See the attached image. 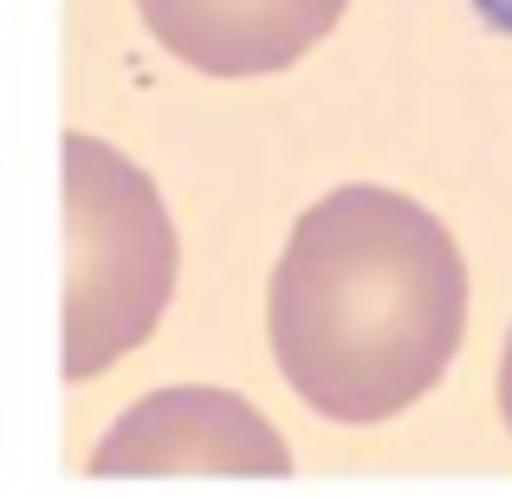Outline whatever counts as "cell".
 <instances>
[{
  "mask_svg": "<svg viewBox=\"0 0 512 499\" xmlns=\"http://www.w3.org/2000/svg\"><path fill=\"white\" fill-rule=\"evenodd\" d=\"M266 331L286 383L331 422H389L422 402L467 331L454 234L376 182L331 188L292 221Z\"/></svg>",
  "mask_w": 512,
  "mask_h": 499,
  "instance_id": "1",
  "label": "cell"
},
{
  "mask_svg": "<svg viewBox=\"0 0 512 499\" xmlns=\"http://www.w3.org/2000/svg\"><path fill=\"white\" fill-rule=\"evenodd\" d=\"M175 292V221L156 182L98 137H65V376L111 370Z\"/></svg>",
  "mask_w": 512,
  "mask_h": 499,
  "instance_id": "2",
  "label": "cell"
},
{
  "mask_svg": "<svg viewBox=\"0 0 512 499\" xmlns=\"http://www.w3.org/2000/svg\"><path fill=\"white\" fill-rule=\"evenodd\" d=\"M91 474L111 480H150V474H227V480H286L292 448L247 396L208 383L156 389L130 402L111 422V435L91 448Z\"/></svg>",
  "mask_w": 512,
  "mask_h": 499,
  "instance_id": "3",
  "label": "cell"
},
{
  "mask_svg": "<svg viewBox=\"0 0 512 499\" xmlns=\"http://www.w3.org/2000/svg\"><path fill=\"white\" fill-rule=\"evenodd\" d=\"M350 0H137L156 46L208 78H266L318 46Z\"/></svg>",
  "mask_w": 512,
  "mask_h": 499,
  "instance_id": "4",
  "label": "cell"
},
{
  "mask_svg": "<svg viewBox=\"0 0 512 499\" xmlns=\"http://www.w3.org/2000/svg\"><path fill=\"white\" fill-rule=\"evenodd\" d=\"M474 7H480V20H487L493 33H506V39H512V0H474Z\"/></svg>",
  "mask_w": 512,
  "mask_h": 499,
  "instance_id": "5",
  "label": "cell"
},
{
  "mask_svg": "<svg viewBox=\"0 0 512 499\" xmlns=\"http://www.w3.org/2000/svg\"><path fill=\"white\" fill-rule=\"evenodd\" d=\"M500 415L512 428V331H506V357H500Z\"/></svg>",
  "mask_w": 512,
  "mask_h": 499,
  "instance_id": "6",
  "label": "cell"
}]
</instances>
